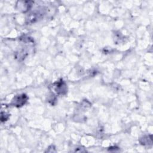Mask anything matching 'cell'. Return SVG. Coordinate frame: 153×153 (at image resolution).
I'll use <instances>...</instances> for the list:
<instances>
[{
    "label": "cell",
    "mask_w": 153,
    "mask_h": 153,
    "mask_svg": "<svg viewBox=\"0 0 153 153\" xmlns=\"http://www.w3.org/2000/svg\"><path fill=\"white\" fill-rule=\"evenodd\" d=\"M27 97L25 94H22L20 95H17L14 97L13 100L12 104L17 107H20L23 106L27 101Z\"/></svg>",
    "instance_id": "cell-1"
},
{
    "label": "cell",
    "mask_w": 153,
    "mask_h": 153,
    "mask_svg": "<svg viewBox=\"0 0 153 153\" xmlns=\"http://www.w3.org/2000/svg\"><path fill=\"white\" fill-rule=\"evenodd\" d=\"M55 90L58 94H63L66 92V85L63 80H60L56 82L55 84Z\"/></svg>",
    "instance_id": "cell-2"
}]
</instances>
